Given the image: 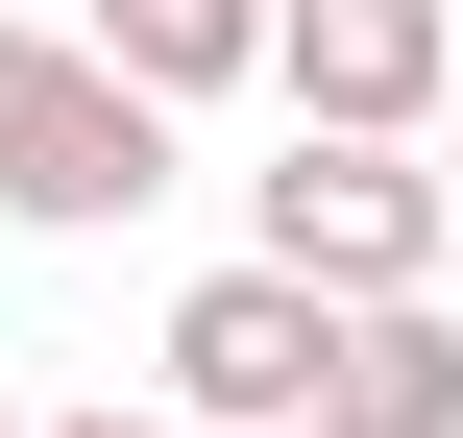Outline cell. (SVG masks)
Wrapping results in <instances>:
<instances>
[{
  "label": "cell",
  "mask_w": 463,
  "mask_h": 438,
  "mask_svg": "<svg viewBox=\"0 0 463 438\" xmlns=\"http://www.w3.org/2000/svg\"><path fill=\"white\" fill-rule=\"evenodd\" d=\"M171 195V98H122L73 24H0V219L24 244H98Z\"/></svg>",
  "instance_id": "6da1fadb"
},
{
  "label": "cell",
  "mask_w": 463,
  "mask_h": 438,
  "mask_svg": "<svg viewBox=\"0 0 463 438\" xmlns=\"http://www.w3.org/2000/svg\"><path fill=\"white\" fill-rule=\"evenodd\" d=\"M439 244H463L439 146H317V122H293V171H269V219H244V268H293L317 317H391V293H439Z\"/></svg>",
  "instance_id": "7a4b0ae2"
},
{
  "label": "cell",
  "mask_w": 463,
  "mask_h": 438,
  "mask_svg": "<svg viewBox=\"0 0 463 438\" xmlns=\"http://www.w3.org/2000/svg\"><path fill=\"white\" fill-rule=\"evenodd\" d=\"M269 98H293L317 146H439L463 0H269Z\"/></svg>",
  "instance_id": "3957f363"
},
{
  "label": "cell",
  "mask_w": 463,
  "mask_h": 438,
  "mask_svg": "<svg viewBox=\"0 0 463 438\" xmlns=\"http://www.w3.org/2000/svg\"><path fill=\"white\" fill-rule=\"evenodd\" d=\"M146 366H171V438H317V366H342V317H317L293 268H195Z\"/></svg>",
  "instance_id": "277c9868"
},
{
  "label": "cell",
  "mask_w": 463,
  "mask_h": 438,
  "mask_svg": "<svg viewBox=\"0 0 463 438\" xmlns=\"http://www.w3.org/2000/svg\"><path fill=\"white\" fill-rule=\"evenodd\" d=\"M317 438H463V317H439V293L342 317V366H317Z\"/></svg>",
  "instance_id": "5b68a950"
},
{
  "label": "cell",
  "mask_w": 463,
  "mask_h": 438,
  "mask_svg": "<svg viewBox=\"0 0 463 438\" xmlns=\"http://www.w3.org/2000/svg\"><path fill=\"white\" fill-rule=\"evenodd\" d=\"M73 49H98L122 98H171V122H195V98H244V73H269V0H73Z\"/></svg>",
  "instance_id": "8992f818"
},
{
  "label": "cell",
  "mask_w": 463,
  "mask_h": 438,
  "mask_svg": "<svg viewBox=\"0 0 463 438\" xmlns=\"http://www.w3.org/2000/svg\"><path fill=\"white\" fill-rule=\"evenodd\" d=\"M49 438H171V415H49Z\"/></svg>",
  "instance_id": "52a82bcc"
},
{
  "label": "cell",
  "mask_w": 463,
  "mask_h": 438,
  "mask_svg": "<svg viewBox=\"0 0 463 438\" xmlns=\"http://www.w3.org/2000/svg\"><path fill=\"white\" fill-rule=\"evenodd\" d=\"M439 195H463V98H439Z\"/></svg>",
  "instance_id": "ba28073f"
},
{
  "label": "cell",
  "mask_w": 463,
  "mask_h": 438,
  "mask_svg": "<svg viewBox=\"0 0 463 438\" xmlns=\"http://www.w3.org/2000/svg\"><path fill=\"white\" fill-rule=\"evenodd\" d=\"M0 438H49V415H24V390H0Z\"/></svg>",
  "instance_id": "9c48e42d"
}]
</instances>
